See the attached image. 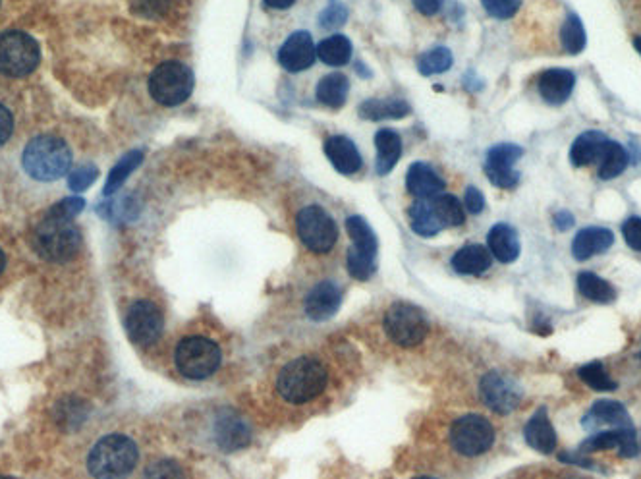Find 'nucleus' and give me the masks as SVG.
<instances>
[{
  "mask_svg": "<svg viewBox=\"0 0 641 479\" xmlns=\"http://www.w3.org/2000/svg\"><path fill=\"white\" fill-rule=\"evenodd\" d=\"M483 402L497 414H510L520 402L518 385L501 373H487L481 381Z\"/></svg>",
  "mask_w": 641,
  "mask_h": 479,
  "instance_id": "4468645a",
  "label": "nucleus"
},
{
  "mask_svg": "<svg viewBox=\"0 0 641 479\" xmlns=\"http://www.w3.org/2000/svg\"><path fill=\"white\" fill-rule=\"evenodd\" d=\"M165 329V317L153 302L140 300L126 315V331L132 342L140 346H149L161 339Z\"/></svg>",
  "mask_w": 641,
  "mask_h": 479,
  "instance_id": "f8f14e48",
  "label": "nucleus"
},
{
  "mask_svg": "<svg viewBox=\"0 0 641 479\" xmlns=\"http://www.w3.org/2000/svg\"><path fill=\"white\" fill-rule=\"evenodd\" d=\"M22 167L37 182H56L72 167V151L62 138L41 134L24 147Z\"/></svg>",
  "mask_w": 641,
  "mask_h": 479,
  "instance_id": "f257e3e1",
  "label": "nucleus"
},
{
  "mask_svg": "<svg viewBox=\"0 0 641 479\" xmlns=\"http://www.w3.org/2000/svg\"><path fill=\"white\" fill-rule=\"evenodd\" d=\"M317 58L327 66H344L352 58V43L346 35H331L317 45Z\"/></svg>",
  "mask_w": 641,
  "mask_h": 479,
  "instance_id": "7c9ffc66",
  "label": "nucleus"
},
{
  "mask_svg": "<svg viewBox=\"0 0 641 479\" xmlns=\"http://www.w3.org/2000/svg\"><path fill=\"white\" fill-rule=\"evenodd\" d=\"M597 163H599V178L611 180L614 176L622 174L624 169L628 167V153L620 143L607 140L601 149Z\"/></svg>",
  "mask_w": 641,
  "mask_h": 479,
  "instance_id": "2f4dec72",
  "label": "nucleus"
},
{
  "mask_svg": "<svg viewBox=\"0 0 641 479\" xmlns=\"http://www.w3.org/2000/svg\"><path fill=\"white\" fill-rule=\"evenodd\" d=\"M489 252L495 255L501 263H512L520 255V240L512 226L495 225L487 236Z\"/></svg>",
  "mask_w": 641,
  "mask_h": 479,
  "instance_id": "5701e85b",
  "label": "nucleus"
},
{
  "mask_svg": "<svg viewBox=\"0 0 641 479\" xmlns=\"http://www.w3.org/2000/svg\"><path fill=\"white\" fill-rule=\"evenodd\" d=\"M580 379L593 391H614L616 383L609 377L607 369L599 362H591L580 369Z\"/></svg>",
  "mask_w": 641,
  "mask_h": 479,
  "instance_id": "58836bf2",
  "label": "nucleus"
},
{
  "mask_svg": "<svg viewBox=\"0 0 641 479\" xmlns=\"http://www.w3.org/2000/svg\"><path fill=\"white\" fill-rule=\"evenodd\" d=\"M85 201L84 198H66L58 201L53 205L45 217L51 219H58V221H74L76 215H80L84 211Z\"/></svg>",
  "mask_w": 641,
  "mask_h": 479,
  "instance_id": "ea45409f",
  "label": "nucleus"
},
{
  "mask_svg": "<svg viewBox=\"0 0 641 479\" xmlns=\"http://www.w3.org/2000/svg\"><path fill=\"white\" fill-rule=\"evenodd\" d=\"M578 288L586 296L587 300L597 304H609L616 298V290L611 282L597 277L595 273H580L578 277Z\"/></svg>",
  "mask_w": 641,
  "mask_h": 479,
  "instance_id": "72a5a7b5",
  "label": "nucleus"
},
{
  "mask_svg": "<svg viewBox=\"0 0 641 479\" xmlns=\"http://www.w3.org/2000/svg\"><path fill=\"white\" fill-rule=\"evenodd\" d=\"M560 39H562L564 49L570 55H578L586 49V31H584V26L576 14H570L566 18L562 31H560Z\"/></svg>",
  "mask_w": 641,
  "mask_h": 479,
  "instance_id": "e433bc0d",
  "label": "nucleus"
},
{
  "mask_svg": "<svg viewBox=\"0 0 641 479\" xmlns=\"http://www.w3.org/2000/svg\"><path fill=\"white\" fill-rule=\"evenodd\" d=\"M616 449L622 456H636L638 454V441H636V431L634 427H614L601 431L593 437L584 441L580 447L582 452L609 451Z\"/></svg>",
  "mask_w": 641,
  "mask_h": 479,
  "instance_id": "dca6fc26",
  "label": "nucleus"
},
{
  "mask_svg": "<svg viewBox=\"0 0 641 479\" xmlns=\"http://www.w3.org/2000/svg\"><path fill=\"white\" fill-rule=\"evenodd\" d=\"M614 244V234L609 228L589 226L576 234L572 242V254L578 261H586L593 255L607 252Z\"/></svg>",
  "mask_w": 641,
  "mask_h": 479,
  "instance_id": "aec40b11",
  "label": "nucleus"
},
{
  "mask_svg": "<svg viewBox=\"0 0 641 479\" xmlns=\"http://www.w3.org/2000/svg\"><path fill=\"white\" fill-rule=\"evenodd\" d=\"M416 479H433V478H416Z\"/></svg>",
  "mask_w": 641,
  "mask_h": 479,
  "instance_id": "6e6d98bb",
  "label": "nucleus"
},
{
  "mask_svg": "<svg viewBox=\"0 0 641 479\" xmlns=\"http://www.w3.org/2000/svg\"><path fill=\"white\" fill-rule=\"evenodd\" d=\"M143 161V151L136 149V151H130L128 155H124L114 167H112L111 174L107 178V184L103 188V194L105 196H112L116 190H120V186L126 182V178L138 169Z\"/></svg>",
  "mask_w": 641,
  "mask_h": 479,
  "instance_id": "f704fd0d",
  "label": "nucleus"
},
{
  "mask_svg": "<svg viewBox=\"0 0 641 479\" xmlns=\"http://www.w3.org/2000/svg\"><path fill=\"white\" fill-rule=\"evenodd\" d=\"M4 267H6V255L0 250V273L4 271Z\"/></svg>",
  "mask_w": 641,
  "mask_h": 479,
  "instance_id": "603ef678",
  "label": "nucleus"
},
{
  "mask_svg": "<svg viewBox=\"0 0 641 479\" xmlns=\"http://www.w3.org/2000/svg\"><path fill=\"white\" fill-rule=\"evenodd\" d=\"M346 228L350 238L354 240V248H350L348 252V271L354 279L367 281L377 269V236L371 226L367 225V221L358 215L348 217Z\"/></svg>",
  "mask_w": 641,
  "mask_h": 479,
  "instance_id": "6e6552de",
  "label": "nucleus"
},
{
  "mask_svg": "<svg viewBox=\"0 0 641 479\" xmlns=\"http://www.w3.org/2000/svg\"><path fill=\"white\" fill-rule=\"evenodd\" d=\"M454 58L450 49L446 47H435L427 53H423L418 60V70L423 76H433V74H445L446 70H450Z\"/></svg>",
  "mask_w": 641,
  "mask_h": 479,
  "instance_id": "4c0bfd02",
  "label": "nucleus"
},
{
  "mask_svg": "<svg viewBox=\"0 0 641 479\" xmlns=\"http://www.w3.org/2000/svg\"><path fill=\"white\" fill-rule=\"evenodd\" d=\"M348 91L350 82L344 74H327L317 84V99L331 109H340L348 99Z\"/></svg>",
  "mask_w": 641,
  "mask_h": 479,
  "instance_id": "c756f323",
  "label": "nucleus"
},
{
  "mask_svg": "<svg viewBox=\"0 0 641 479\" xmlns=\"http://www.w3.org/2000/svg\"><path fill=\"white\" fill-rule=\"evenodd\" d=\"M410 225L421 238H433L445 228L435 213L433 203L425 199H419L410 207Z\"/></svg>",
  "mask_w": 641,
  "mask_h": 479,
  "instance_id": "cd10ccee",
  "label": "nucleus"
},
{
  "mask_svg": "<svg viewBox=\"0 0 641 479\" xmlns=\"http://www.w3.org/2000/svg\"><path fill=\"white\" fill-rule=\"evenodd\" d=\"M445 0H414V6L423 16H435L443 8Z\"/></svg>",
  "mask_w": 641,
  "mask_h": 479,
  "instance_id": "09e8293b",
  "label": "nucleus"
},
{
  "mask_svg": "<svg viewBox=\"0 0 641 479\" xmlns=\"http://www.w3.org/2000/svg\"><path fill=\"white\" fill-rule=\"evenodd\" d=\"M340 302L342 294L335 282H319L306 296V313L313 321H327L338 311Z\"/></svg>",
  "mask_w": 641,
  "mask_h": 479,
  "instance_id": "f3484780",
  "label": "nucleus"
},
{
  "mask_svg": "<svg viewBox=\"0 0 641 479\" xmlns=\"http://www.w3.org/2000/svg\"><path fill=\"white\" fill-rule=\"evenodd\" d=\"M587 427L591 425H609L611 429L614 427H632V420L628 410L614 400H599L593 404L591 412L587 414L586 418Z\"/></svg>",
  "mask_w": 641,
  "mask_h": 479,
  "instance_id": "a878e982",
  "label": "nucleus"
},
{
  "mask_svg": "<svg viewBox=\"0 0 641 479\" xmlns=\"http://www.w3.org/2000/svg\"><path fill=\"white\" fill-rule=\"evenodd\" d=\"M410 114V105L402 99H371L360 107V116L371 122H381L387 118H404Z\"/></svg>",
  "mask_w": 641,
  "mask_h": 479,
  "instance_id": "c85d7f7f",
  "label": "nucleus"
},
{
  "mask_svg": "<svg viewBox=\"0 0 641 479\" xmlns=\"http://www.w3.org/2000/svg\"><path fill=\"white\" fill-rule=\"evenodd\" d=\"M433 207H435V213L441 221L443 226H460L464 223L466 215H464V207L460 203V199L456 196H450V194H441L437 198L431 199Z\"/></svg>",
  "mask_w": 641,
  "mask_h": 479,
  "instance_id": "c9c22d12",
  "label": "nucleus"
},
{
  "mask_svg": "<svg viewBox=\"0 0 641 479\" xmlns=\"http://www.w3.org/2000/svg\"><path fill=\"white\" fill-rule=\"evenodd\" d=\"M33 248L51 263H66L80 252L82 232L72 221L43 217L33 234Z\"/></svg>",
  "mask_w": 641,
  "mask_h": 479,
  "instance_id": "20e7f679",
  "label": "nucleus"
},
{
  "mask_svg": "<svg viewBox=\"0 0 641 479\" xmlns=\"http://www.w3.org/2000/svg\"><path fill=\"white\" fill-rule=\"evenodd\" d=\"M143 479H184V472L174 460H159L145 470Z\"/></svg>",
  "mask_w": 641,
  "mask_h": 479,
  "instance_id": "79ce46f5",
  "label": "nucleus"
},
{
  "mask_svg": "<svg viewBox=\"0 0 641 479\" xmlns=\"http://www.w3.org/2000/svg\"><path fill=\"white\" fill-rule=\"evenodd\" d=\"M41 62L39 43L24 31L10 29L0 33V74L24 78Z\"/></svg>",
  "mask_w": 641,
  "mask_h": 479,
  "instance_id": "423d86ee",
  "label": "nucleus"
},
{
  "mask_svg": "<svg viewBox=\"0 0 641 479\" xmlns=\"http://www.w3.org/2000/svg\"><path fill=\"white\" fill-rule=\"evenodd\" d=\"M223 354L217 342L205 337L184 339L174 352V362L178 371L190 379H205L213 375L221 366Z\"/></svg>",
  "mask_w": 641,
  "mask_h": 479,
  "instance_id": "0eeeda50",
  "label": "nucleus"
},
{
  "mask_svg": "<svg viewBox=\"0 0 641 479\" xmlns=\"http://www.w3.org/2000/svg\"><path fill=\"white\" fill-rule=\"evenodd\" d=\"M149 93L163 107H178L186 103L194 91V72L176 60L159 64L149 76Z\"/></svg>",
  "mask_w": 641,
  "mask_h": 479,
  "instance_id": "39448f33",
  "label": "nucleus"
},
{
  "mask_svg": "<svg viewBox=\"0 0 641 479\" xmlns=\"http://www.w3.org/2000/svg\"><path fill=\"white\" fill-rule=\"evenodd\" d=\"M315 58H317V47L307 31L292 33L280 47V66L292 74L311 68Z\"/></svg>",
  "mask_w": 641,
  "mask_h": 479,
  "instance_id": "2eb2a0df",
  "label": "nucleus"
},
{
  "mask_svg": "<svg viewBox=\"0 0 641 479\" xmlns=\"http://www.w3.org/2000/svg\"><path fill=\"white\" fill-rule=\"evenodd\" d=\"M12 134H14V114L4 103H0V145L10 140Z\"/></svg>",
  "mask_w": 641,
  "mask_h": 479,
  "instance_id": "49530a36",
  "label": "nucleus"
},
{
  "mask_svg": "<svg viewBox=\"0 0 641 479\" xmlns=\"http://www.w3.org/2000/svg\"><path fill=\"white\" fill-rule=\"evenodd\" d=\"M406 186L412 196L419 199H433L443 194L445 180L425 163L410 165L406 174Z\"/></svg>",
  "mask_w": 641,
  "mask_h": 479,
  "instance_id": "6ab92c4d",
  "label": "nucleus"
},
{
  "mask_svg": "<svg viewBox=\"0 0 641 479\" xmlns=\"http://www.w3.org/2000/svg\"><path fill=\"white\" fill-rule=\"evenodd\" d=\"M464 203H466V209L474 215H479L483 209H485V198L483 194L475 188V186H470L466 190V196H464Z\"/></svg>",
  "mask_w": 641,
  "mask_h": 479,
  "instance_id": "de8ad7c7",
  "label": "nucleus"
},
{
  "mask_svg": "<svg viewBox=\"0 0 641 479\" xmlns=\"http://www.w3.org/2000/svg\"><path fill=\"white\" fill-rule=\"evenodd\" d=\"M574 85H576V78H574V74L570 70L555 68V70H547V72L541 74V78H539V93L547 103L562 105L572 95Z\"/></svg>",
  "mask_w": 641,
  "mask_h": 479,
  "instance_id": "412c9836",
  "label": "nucleus"
},
{
  "mask_svg": "<svg viewBox=\"0 0 641 479\" xmlns=\"http://www.w3.org/2000/svg\"><path fill=\"white\" fill-rule=\"evenodd\" d=\"M622 232H624V240L626 244L636 250V252H641V219L640 217H630L624 226H622Z\"/></svg>",
  "mask_w": 641,
  "mask_h": 479,
  "instance_id": "a18cd8bd",
  "label": "nucleus"
},
{
  "mask_svg": "<svg viewBox=\"0 0 641 479\" xmlns=\"http://www.w3.org/2000/svg\"><path fill=\"white\" fill-rule=\"evenodd\" d=\"M348 20V10L340 0H331L319 16V24L325 29L340 28Z\"/></svg>",
  "mask_w": 641,
  "mask_h": 479,
  "instance_id": "a19ab883",
  "label": "nucleus"
},
{
  "mask_svg": "<svg viewBox=\"0 0 641 479\" xmlns=\"http://www.w3.org/2000/svg\"><path fill=\"white\" fill-rule=\"evenodd\" d=\"M607 143V136L601 132H586L578 140L572 143L570 149V161L574 167H587L591 163H597L603 145Z\"/></svg>",
  "mask_w": 641,
  "mask_h": 479,
  "instance_id": "bb28decb",
  "label": "nucleus"
},
{
  "mask_svg": "<svg viewBox=\"0 0 641 479\" xmlns=\"http://www.w3.org/2000/svg\"><path fill=\"white\" fill-rule=\"evenodd\" d=\"M634 45H636V49L640 51L641 55V37H636V39H634Z\"/></svg>",
  "mask_w": 641,
  "mask_h": 479,
  "instance_id": "864d4df0",
  "label": "nucleus"
},
{
  "mask_svg": "<svg viewBox=\"0 0 641 479\" xmlns=\"http://www.w3.org/2000/svg\"><path fill=\"white\" fill-rule=\"evenodd\" d=\"M524 155L522 147L514 143H499L487 151L485 159V174L497 188H516L520 182V174L514 169L516 161Z\"/></svg>",
  "mask_w": 641,
  "mask_h": 479,
  "instance_id": "ddd939ff",
  "label": "nucleus"
},
{
  "mask_svg": "<svg viewBox=\"0 0 641 479\" xmlns=\"http://www.w3.org/2000/svg\"><path fill=\"white\" fill-rule=\"evenodd\" d=\"M491 252L479 244H468L452 255V267L460 275H481L491 267Z\"/></svg>",
  "mask_w": 641,
  "mask_h": 479,
  "instance_id": "b1692460",
  "label": "nucleus"
},
{
  "mask_svg": "<svg viewBox=\"0 0 641 479\" xmlns=\"http://www.w3.org/2000/svg\"><path fill=\"white\" fill-rule=\"evenodd\" d=\"M524 437H526L531 449L543 452V454H551L557 449V433H555V427L549 420L545 408H539L531 416L530 422L524 429Z\"/></svg>",
  "mask_w": 641,
  "mask_h": 479,
  "instance_id": "4be33fe9",
  "label": "nucleus"
},
{
  "mask_svg": "<svg viewBox=\"0 0 641 479\" xmlns=\"http://www.w3.org/2000/svg\"><path fill=\"white\" fill-rule=\"evenodd\" d=\"M0 479H12V478H4V476H0Z\"/></svg>",
  "mask_w": 641,
  "mask_h": 479,
  "instance_id": "5fc2aeb1",
  "label": "nucleus"
},
{
  "mask_svg": "<svg viewBox=\"0 0 641 479\" xmlns=\"http://www.w3.org/2000/svg\"><path fill=\"white\" fill-rule=\"evenodd\" d=\"M217 439H219V443L223 445V449H226V451L242 449L250 441V429L240 418L224 416L219 422V427H217Z\"/></svg>",
  "mask_w": 641,
  "mask_h": 479,
  "instance_id": "473e14b6",
  "label": "nucleus"
},
{
  "mask_svg": "<svg viewBox=\"0 0 641 479\" xmlns=\"http://www.w3.org/2000/svg\"><path fill=\"white\" fill-rule=\"evenodd\" d=\"M277 387L286 402L306 404L327 387V369L315 358H296L280 371Z\"/></svg>",
  "mask_w": 641,
  "mask_h": 479,
  "instance_id": "7ed1b4c3",
  "label": "nucleus"
},
{
  "mask_svg": "<svg viewBox=\"0 0 641 479\" xmlns=\"http://www.w3.org/2000/svg\"><path fill=\"white\" fill-rule=\"evenodd\" d=\"M555 225H557L560 230H566V228L574 225V217H572L570 213L562 211V213H558L557 217H555Z\"/></svg>",
  "mask_w": 641,
  "mask_h": 479,
  "instance_id": "8fccbe9b",
  "label": "nucleus"
},
{
  "mask_svg": "<svg viewBox=\"0 0 641 479\" xmlns=\"http://www.w3.org/2000/svg\"><path fill=\"white\" fill-rule=\"evenodd\" d=\"M296 228L302 244L313 254H329L338 240L333 217L319 205H309L298 213Z\"/></svg>",
  "mask_w": 641,
  "mask_h": 479,
  "instance_id": "1a4fd4ad",
  "label": "nucleus"
},
{
  "mask_svg": "<svg viewBox=\"0 0 641 479\" xmlns=\"http://www.w3.org/2000/svg\"><path fill=\"white\" fill-rule=\"evenodd\" d=\"M97 178H99V170L95 167H80L70 174L68 186L72 192H84Z\"/></svg>",
  "mask_w": 641,
  "mask_h": 479,
  "instance_id": "c03bdc74",
  "label": "nucleus"
},
{
  "mask_svg": "<svg viewBox=\"0 0 641 479\" xmlns=\"http://www.w3.org/2000/svg\"><path fill=\"white\" fill-rule=\"evenodd\" d=\"M325 155L340 174L350 176L362 169V155L356 143L346 136H331L325 141Z\"/></svg>",
  "mask_w": 641,
  "mask_h": 479,
  "instance_id": "a211bd4d",
  "label": "nucleus"
},
{
  "mask_svg": "<svg viewBox=\"0 0 641 479\" xmlns=\"http://www.w3.org/2000/svg\"><path fill=\"white\" fill-rule=\"evenodd\" d=\"M138 456V447L128 435L111 433L91 449L87 468L95 479H126L134 472Z\"/></svg>",
  "mask_w": 641,
  "mask_h": 479,
  "instance_id": "f03ea898",
  "label": "nucleus"
},
{
  "mask_svg": "<svg viewBox=\"0 0 641 479\" xmlns=\"http://www.w3.org/2000/svg\"><path fill=\"white\" fill-rule=\"evenodd\" d=\"M375 147H377V172L385 176L396 167V163L402 157V138L398 136V132L385 128L377 132Z\"/></svg>",
  "mask_w": 641,
  "mask_h": 479,
  "instance_id": "393cba45",
  "label": "nucleus"
},
{
  "mask_svg": "<svg viewBox=\"0 0 641 479\" xmlns=\"http://www.w3.org/2000/svg\"><path fill=\"white\" fill-rule=\"evenodd\" d=\"M452 447L464 456H479L495 443V427L483 416H464L450 429Z\"/></svg>",
  "mask_w": 641,
  "mask_h": 479,
  "instance_id": "9d476101",
  "label": "nucleus"
},
{
  "mask_svg": "<svg viewBox=\"0 0 641 479\" xmlns=\"http://www.w3.org/2000/svg\"><path fill=\"white\" fill-rule=\"evenodd\" d=\"M385 331L400 346H416L429 333L423 311L410 304H394L385 317Z\"/></svg>",
  "mask_w": 641,
  "mask_h": 479,
  "instance_id": "9b49d317",
  "label": "nucleus"
},
{
  "mask_svg": "<svg viewBox=\"0 0 641 479\" xmlns=\"http://www.w3.org/2000/svg\"><path fill=\"white\" fill-rule=\"evenodd\" d=\"M265 4L273 10H286L294 4V0H265Z\"/></svg>",
  "mask_w": 641,
  "mask_h": 479,
  "instance_id": "3c124183",
  "label": "nucleus"
},
{
  "mask_svg": "<svg viewBox=\"0 0 641 479\" xmlns=\"http://www.w3.org/2000/svg\"><path fill=\"white\" fill-rule=\"evenodd\" d=\"M487 14L493 16V18H499V20H506V18H512L518 10H520V4L522 0H481Z\"/></svg>",
  "mask_w": 641,
  "mask_h": 479,
  "instance_id": "37998d69",
  "label": "nucleus"
}]
</instances>
